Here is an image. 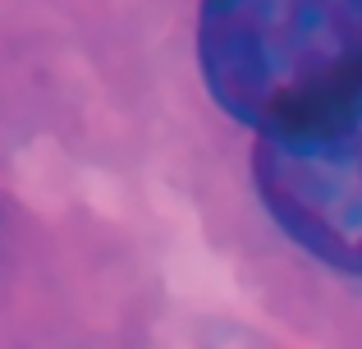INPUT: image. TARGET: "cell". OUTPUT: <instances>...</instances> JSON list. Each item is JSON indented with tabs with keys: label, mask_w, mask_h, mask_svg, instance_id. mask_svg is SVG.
I'll return each mask as SVG.
<instances>
[{
	"label": "cell",
	"mask_w": 362,
	"mask_h": 349,
	"mask_svg": "<svg viewBox=\"0 0 362 349\" xmlns=\"http://www.w3.org/2000/svg\"><path fill=\"white\" fill-rule=\"evenodd\" d=\"M197 64L262 143L330 134L362 110V0H202Z\"/></svg>",
	"instance_id": "6da1fadb"
},
{
	"label": "cell",
	"mask_w": 362,
	"mask_h": 349,
	"mask_svg": "<svg viewBox=\"0 0 362 349\" xmlns=\"http://www.w3.org/2000/svg\"><path fill=\"white\" fill-rule=\"evenodd\" d=\"M252 179L266 212L317 262L362 276V110L293 143H262Z\"/></svg>",
	"instance_id": "7a4b0ae2"
}]
</instances>
